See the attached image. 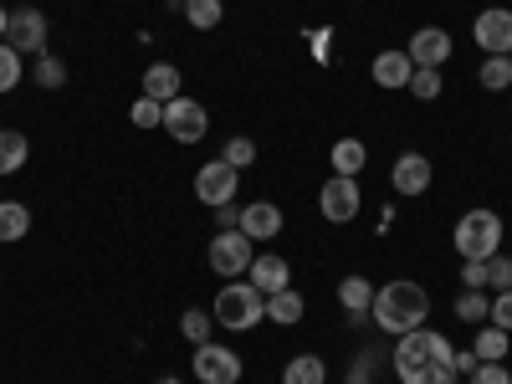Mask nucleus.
<instances>
[{
  "label": "nucleus",
  "instance_id": "nucleus-1",
  "mask_svg": "<svg viewBox=\"0 0 512 384\" xmlns=\"http://www.w3.org/2000/svg\"><path fill=\"white\" fill-rule=\"evenodd\" d=\"M395 374L400 384H456V349L446 344V333L415 328L395 344Z\"/></svg>",
  "mask_w": 512,
  "mask_h": 384
},
{
  "label": "nucleus",
  "instance_id": "nucleus-2",
  "mask_svg": "<svg viewBox=\"0 0 512 384\" xmlns=\"http://www.w3.org/2000/svg\"><path fill=\"white\" fill-rule=\"evenodd\" d=\"M369 318H374V323H379L384 333L405 338V333L425 328V318H431V292H425L420 282H410V277H395V282L374 287Z\"/></svg>",
  "mask_w": 512,
  "mask_h": 384
},
{
  "label": "nucleus",
  "instance_id": "nucleus-3",
  "mask_svg": "<svg viewBox=\"0 0 512 384\" xmlns=\"http://www.w3.org/2000/svg\"><path fill=\"white\" fill-rule=\"evenodd\" d=\"M502 251V216L497 210H466L456 221V256L461 262H487Z\"/></svg>",
  "mask_w": 512,
  "mask_h": 384
},
{
  "label": "nucleus",
  "instance_id": "nucleus-4",
  "mask_svg": "<svg viewBox=\"0 0 512 384\" xmlns=\"http://www.w3.org/2000/svg\"><path fill=\"white\" fill-rule=\"evenodd\" d=\"M216 318L221 328H231V333H246V328H256L267 318V297L256 292L251 282H226L221 292H216Z\"/></svg>",
  "mask_w": 512,
  "mask_h": 384
},
{
  "label": "nucleus",
  "instance_id": "nucleus-5",
  "mask_svg": "<svg viewBox=\"0 0 512 384\" xmlns=\"http://www.w3.org/2000/svg\"><path fill=\"white\" fill-rule=\"evenodd\" d=\"M164 134L175 139V144H200L205 139V128H210V113H205V103H195V98H169L164 103Z\"/></svg>",
  "mask_w": 512,
  "mask_h": 384
},
{
  "label": "nucleus",
  "instance_id": "nucleus-6",
  "mask_svg": "<svg viewBox=\"0 0 512 384\" xmlns=\"http://www.w3.org/2000/svg\"><path fill=\"white\" fill-rule=\"evenodd\" d=\"M210 272H216V277H246V267L256 262V241L251 236H241V231H221L216 241H210Z\"/></svg>",
  "mask_w": 512,
  "mask_h": 384
},
{
  "label": "nucleus",
  "instance_id": "nucleus-7",
  "mask_svg": "<svg viewBox=\"0 0 512 384\" xmlns=\"http://www.w3.org/2000/svg\"><path fill=\"white\" fill-rule=\"evenodd\" d=\"M236 185H241V169H231L226 159H210L200 164V175H195V200L210 205V210H221L236 200Z\"/></svg>",
  "mask_w": 512,
  "mask_h": 384
},
{
  "label": "nucleus",
  "instance_id": "nucleus-8",
  "mask_svg": "<svg viewBox=\"0 0 512 384\" xmlns=\"http://www.w3.org/2000/svg\"><path fill=\"white\" fill-rule=\"evenodd\" d=\"M190 369L200 384H241V354L226 344H195Z\"/></svg>",
  "mask_w": 512,
  "mask_h": 384
},
{
  "label": "nucleus",
  "instance_id": "nucleus-9",
  "mask_svg": "<svg viewBox=\"0 0 512 384\" xmlns=\"http://www.w3.org/2000/svg\"><path fill=\"white\" fill-rule=\"evenodd\" d=\"M359 205H364V195H359V180L354 175H333L318 190V210H323V221H333V226H349L359 216Z\"/></svg>",
  "mask_w": 512,
  "mask_h": 384
},
{
  "label": "nucleus",
  "instance_id": "nucleus-10",
  "mask_svg": "<svg viewBox=\"0 0 512 384\" xmlns=\"http://www.w3.org/2000/svg\"><path fill=\"white\" fill-rule=\"evenodd\" d=\"M6 41H11L21 57H41V52H47V16H41L36 6L11 11V31H6Z\"/></svg>",
  "mask_w": 512,
  "mask_h": 384
},
{
  "label": "nucleus",
  "instance_id": "nucleus-11",
  "mask_svg": "<svg viewBox=\"0 0 512 384\" xmlns=\"http://www.w3.org/2000/svg\"><path fill=\"white\" fill-rule=\"evenodd\" d=\"M472 36H477V47L487 57H512V11H502V6L482 11L477 26H472Z\"/></svg>",
  "mask_w": 512,
  "mask_h": 384
},
{
  "label": "nucleus",
  "instance_id": "nucleus-12",
  "mask_svg": "<svg viewBox=\"0 0 512 384\" xmlns=\"http://www.w3.org/2000/svg\"><path fill=\"white\" fill-rule=\"evenodd\" d=\"M390 180H395V195L415 200V195L431 190L436 169H431V159H425V154H400V159H395V169H390Z\"/></svg>",
  "mask_w": 512,
  "mask_h": 384
},
{
  "label": "nucleus",
  "instance_id": "nucleus-13",
  "mask_svg": "<svg viewBox=\"0 0 512 384\" xmlns=\"http://www.w3.org/2000/svg\"><path fill=\"white\" fill-rule=\"evenodd\" d=\"M405 57H410L415 67H446V62H451V36H446L441 26H420V31L410 36Z\"/></svg>",
  "mask_w": 512,
  "mask_h": 384
},
{
  "label": "nucleus",
  "instance_id": "nucleus-14",
  "mask_svg": "<svg viewBox=\"0 0 512 384\" xmlns=\"http://www.w3.org/2000/svg\"><path fill=\"white\" fill-rule=\"evenodd\" d=\"M236 231L251 236V241H272V236H282V210L272 200H251V205H241V226Z\"/></svg>",
  "mask_w": 512,
  "mask_h": 384
},
{
  "label": "nucleus",
  "instance_id": "nucleus-15",
  "mask_svg": "<svg viewBox=\"0 0 512 384\" xmlns=\"http://www.w3.org/2000/svg\"><path fill=\"white\" fill-rule=\"evenodd\" d=\"M246 277H251V287L262 292V297H272V292H282V287H292L287 277H292V267L282 262L277 251H267V256H256V262L246 267Z\"/></svg>",
  "mask_w": 512,
  "mask_h": 384
},
{
  "label": "nucleus",
  "instance_id": "nucleus-16",
  "mask_svg": "<svg viewBox=\"0 0 512 384\" xmlns=\"http://www.w3.org/2000/svg\"><path fill=\"white\" fill-rule=\"evenodd\" d=\"M410 72H415V62L405 52H379L374 57V82L379 88H410Z\"/></svg>",
  "mask_w": 512,
  "mask_h": 384
},
{
  "label": "nucleus",
  "instance_id": "nucleus-17",
  "mask_svg": "<svg viewBox=\"0 0 512 384\" xmlns=\"http://www.w3.org/2000/svg\"><path fill=\"white\" fill-rule=\"evenodd\" d=\"M144 98L154 103H169V98H180V67H169V62H154L144 72Z\"/></svg>",
  "mask_w": 512,
  "mask_h": 384
},
{
  "label": "nucleus",
  "instance_id": "nucleus-18",
  "mask_svg": "<svg viewBox=\"0 0 512 384\" xmlns=\"http://www.w3.org/2000/svg\"><path fill=\"white\" fill-rule=\"evenodd\" d=\"M31 159V144L21 128H0V175H16V169H26Z\"/></svg>",
  "mask_w": 512,
  "mask_h": 384
},
{
  "label": "nucleus",
  "instance_id": "nucleus-19",
  "mask_svg": "<svg viewBox=\"0 0 512 384\" xmlns=\"http://www.w3.org/2000/svg\"><path fill=\"white\" fill-rule=\"evenodd\" d=\"M338 303H344V313H349V318H369L374 282H369V277H344V287H338Z\"/></svg>",
  "mask_w": 512,
  "mask_h": 384
},
{
  "label": "nucleus",
  "instance_id": "nucleus-20",
  "mask_svg": "<svg viewBox=\"0 0 512 384\" xmlns=\"http://www.w3.org/2000/svg\"><path fill=\"white\" fill-rule=\"evenodd\" d=\"M267 318H272V323H282V328L303 323V292H297V287L272 292V297H267Z\"/></svg>",
  "mask_w": 512,
  "mask_h": 384
},
{
  "label": "nucleus",
  "instance_id": "nucleus-21",
  "mask_svg": "<svg viewBox=\"0 0 512 384\" xmlns=\"http://www.w3.org/2000/svg\"><path fill=\"white\" fill-rule=\"evenodd\" d=\"M364 159H369V149H364L359 139H338V144L328 149L333 175H359V169H364Z\"/></svg>",
  "mask_w": 512,
  "mask_h": 384
},
{
  "label": "nucleus",
  "instance_id": "nucleus-22",
  "mask_svg": "<svg viewBox=\"0 0 512 384\" xmlns=\"http://www.w3.org/2000/svg\"><path fill=\"white\" fill-rule=\"evenodd\" d=\"M323 379H328V364L318 354H297L282 369V384H323Z\"/></svg>",
  "mask_w": 512,
  "mask_h": 384
},
{
  "label": "nucleus",
  "instance_id": "nucleus-23",
  "mask_svg": "<svg viewBox=\"0 0 512 384\" xmlns=\"http://www.w3.org/2000/svg\"><path fill=\"white\" fill-rule=\"evenodd\" d=\"M31 231V210L26 205H16V200H0V241H21Z\"/></svg>",
  "mask_w": 512,
  "mask_h": 384
},
{
  "label": "nucleus",
  "instance_id": "nucleus-24",
  "mask_svg": "<svg viewBox=\"0 0 512 384\" xmlns=\"http://www.w3.org/2000/svg\"><path fill=\"white\" fill-rule=\"evenodd\" d=\"M221 16H226V0H185V21L195 31H216Z\"/></svg>",
  "mask_w": 512,
  "mask_h": 384
},
{
  "label": "nucleus",
  "instance_id": "nucleus-25",
  "mask_svg": "<svg viewBox=\"0 0 512 384\" xmlns=\"http://www.w3.org/2000/svg\"><path fill=\"white\" fill-rule=\"evenodd\" d=\"M507 344H512V333H502V328H482L472 354H477L482 364H502V359H507Z\"/></svg>",
  "mask_w": 512,
  "mask_h": 384
},
{
  "label": "nucleus",
  "instance_id": "nucleus-26",
  "mask_svg": "<svg viewBox=\"0 0 512 384\" xmlns=\"http://www.w3.org/2000/svg\"><path fill=\"white\" fill-rule=\"evenodd\" d=\"M31 77H36V88H47V93H57L62 82H67V67H62V57H52V52H41V57H36V67H31Z\"/></svg>",
  "mask_w": 512,
  "mask_h": 384
},
{
  "label": "nucleus",
  "instance_id": "nucleus-27",
  "mask_svg": "<svg viewBox=\"0 0 512 384\" xmlns=\"http://www.w3.org/2000/svg\"><path fill=\"white\" fill-rule=\"evenodd\" d=\"M482 88H487V93L512 88V57H487V62H482Z\"/></svg>",
  "mask_w": 512,
  "mask_h": 384
},
{
  "label": "nucleus",
  "instance_id": "nucleus-28",
  "mask_svg": "<svg viewBox=\"0 0 512 384\" xmlns=\"http://www.w3.org/2000/svg\"><path fill=\"white\" fill-rule=\"evenodd\" d=\"M21 77H26V67H21V52L11 47V41H0V93H11Z\"/></svg>",
  "mask_w": 512,
  "mask_h": 384
},
{
  "label": "nucleus",
  "instance_id": "nucleus-29",
  "mask_svg": "<svg viewBox=\"0 0 512 384\" xmlns=\"http://www.w3.org/2000/svg\"><path fill=\"white\" fill-rule=\"evenodd\" d=\"M210 328H216V318H210L205 308H190V313L180 318V333L190 338V344H210Z\"/></svg>",
  "mask_w": 512,
  "mask_h": 384
},
{
  "label": "nucleus",
  "instance_id": "nucleus-30",
  "mask_svg": "<svg viewBox=\"0 0 512 384\" xmlns=\"http://www.w3.org/2000/svg\"><path fill=\"white\" fill-rule=\"evenodd\" d=\"M487 308H492V297H482V292H472V287L456 297V318H461V323H482Z\"/></svg>",
  "mask_w": 512,
  "mask_h": 384
},
{
  "label": "nucleus",
  "instance_id": "nucleus-31",
  "mask_svg": "<svg viewBox=\"0 0 512 384\" xmlns=\"http://www.w3.org/2000/svg\"><path fill=\"white\" fill-rule=\"evenodd\" d=\"M410 93H415L420 103L441 98V72H436V67H415V72H410Z\"/></svg>",
  "mask_w": 512,
  "mask_h": 384
},
{
  "label": "nucleus",
  "instance_id": "nucleus-32",
  "mask_svg": "<svg viewBox=\"0 0 512 384\" xmlns=\"http://www.w3.org/2000/svg\"><path fill=\"white\" fill-rule=\"evenodd\" d=\"M128 118H134V128H159L164 123V103H154V98H134V108H128Z\"/></svg>",
  "mask_w": 512,
  "mask_h": 384
},
{
  "label": "nucleus",
  "instance_id": "nucleus-33",
  "mask_svg": "<svg viewBox=\"0 0 512 384\" xmlns=\"http://www.w3.org/2000/svg\"><path fill=\"white\" fill-rule=\"evenodd\" d=\"M221 159H226L231 169H251V164H256V144H251L246 134H236V139L226 144V154H221Z\"/></svg>",
  "mask_w": 512,
  "mask_h": 384
},
{
  "label": "nucleus",
  "instance_id": "nucleus-34",
  "mask_svg": "<svg viewBox=\"0 0 512 384\" xmlns=\"http://www.w3.org/2000/svg\"><path fill=\"white\" fill-rule=\"evenodd\" d=\"M487 287H497V292H507L512 287V256H487Z\"/></svg>",
  "mask_w": 512,
  "mask_h": 384
},
{
  "label": "nucleus",
  "instance_id": "nucleus-35",
  "mask_svg": "<svg viewBox=\"0 0 512 384\" xmlns=\"http://www.w3.org/2000/svg\"><path fill=\"white\" fill-rule=\"evenodd\" d=\"M487 318H492V328H502V333H512V287L492 297V308H487Z\"/></svg>",
  "mask_w": 512,
  "mask_h": 384
},
{
  "label": "nucleus",
  "instance_id": "nucleus-36",
  "mask_svg": "<svg viewBox=\"0 0 512 384\" xmlns=\"http://www.w3.org/2000/svg\"><path fill=\"white\" fill-rule=\"evenodd\" d=\"M472 384H512V374H507V364H477L472 374H466Z\"/></svg>",
  "mask_w": 512,
  "mask_h": 384
},
{
  "label": "nucleus",
  "instance_id": "nucleus-37",
  "mask_svg": "<svg viewBox=\"0 0 512 384\" xmlns=\"http://www.w3.org/2000/svg\"><path fill=\"white\" fill-rule=\"evenodd\" d=\"M461 282L472 292H482L487 287V262H461Z\"/></svg>",
  "mask_w": 512,
  "mask_h": 384
},
{
  "label": "nucleus",
  "instance_id": "nucleus-38",
  "mask_svg": "<svg viewBox=\"0 0 512 384\" xmlns=\"http://www.w3.org/2000/svg\"><path fill=\"white\" fill-rule=\"evenodd\" d=\"M221 226H226V231H236V226H241V210H236V200H231V205H221Z\"/></svg>",
  "mask_w": 512,
  "mask_h": 384
},
{
  "label": "nucleus",
  "instance_id": "nucleus-39",
  "mask_svg": "<svg viewBox=\"0 0 512 384\" xmlns=\"http://www.w3.org/2000/svg\"><path fill=\"white\" fill-rule=\"evenodd\" d=\"M369 359H374V354H359V369H354L349 384H369Z\"/></svg>",
  "mask_w": 512,
  "mask_h": 384
},
{
  "label": "nucleus",
  "instance_id": "nucleus-40",
  "mask_svg": "<svg viewBox=\"0 0 512 384\" xmlns=\"http://www.w3.org/2000/svg\"><path fill=\"white\" fill-rule=\"evenodd\" d=\"M477 364H482V359H477V354H456V374H472V369H477Z\"/></svg>",
  "mask_w": 512,
  "mask_h": 384
},
{
  "label": "nucleus",
  "instance_id": "nucleus-41",
  "mask_svg": "<svg viewBox=\"0 0 512 384\" xmlns=\"http://www.w3.org/2000/svg\"><path fill=\"white\" fill-rule=\"evenodd\" d=\"M6 31H11V11L0 6V41H6Z\"/></svg>",
  "mask_w": 512,
  "mask_h": 384
},
{
  "label": "nucleus",
  "instance_id": "nucleus-42",
  "mask_svg": "<svg viewBox=\"0 0 512 384\" xmlns=\"http://www.w3.org/2000/svg\"><path fill=\"white\" fill-rule=\"evenodd\" d=\"M154 384H180V379H175V374H164V379H154Z\"/></svg>",
  "mask_w": 512,
  "mask_h": 384
}]
</instances>
